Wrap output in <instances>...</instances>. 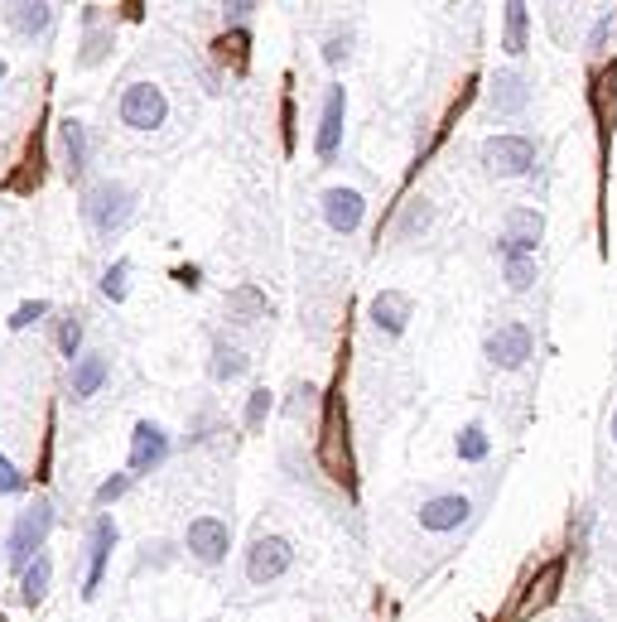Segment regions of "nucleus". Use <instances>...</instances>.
I'll return each instance as SVG.
<instances>
[{
  "label": "nucleus",
  "instance_id": "nucleus-19",
  "mask_svg": "<svg viewBox=\"0 0 617 622\" xmlns=\"http://www.w3.org/2000/svg\"><path fill=\"white\" fill-rule=\"evenodd\" d=\"M246 367H252V357L236 348V342L213 338V352H208V377H213L217 387H232V381H242Z\"/></svg>",
  "mask_w": 617,
  "mask_h": 622
},
{
  "label": "nucleus",
  "instance_id": "nucleus-26",
  "mask_svg": "<svg viewBox=\"0 0 617 622\" xmlns=\"http://www.w3.org/2000/svg\"><path fill=\"white\" fill-rule=\"evenodd\" d=\"M130 256H116L107 271H102V281H97V289H102V299H111V304H121L126 295H130Z\"/></svg>",
  "mask_w": 617,
  "mask_h": 622
},
{
  "label": "nucleus",
  "instance_id": "nucleus-25",
  "mask_svg": "<svg viewBox=\"0 0 617 622\" xmlns=\"http://www.w3.org/2000/svg\"><path fill=\"white\" fill-rule=\"evenodd\" d=\"M454 454H458V463H482L492 454V440H488V430L472 420V425H464L458 430V440H454Z\"/></svg>",
  "mask_w": 617,
  "mask_h": 622
},
{
  "label": "nucleus",
  "instance_id": "nucleus-27",
  "mask_svg": "<svg viewBox=\"0 0 617 622\" xmlns=\"http://www.w3.org/2000/svg\"><path fill=\"white\" fill-rule=\"evenodd\" d=\"M54 342H58V352H63V357H68V362H73V357H77V352H83V314H77V309H68V314H58V328H54Z\"/></svg>",
  "mask_w": 617,
  "mask_h": 622
},
{
  "label": "nucleus",
  "instance_id": "nucleus-35",
  "mask_svg": "<svg viewBox=\"0 0 617 622\" xmlns=\"http://www.w3.org/2000/svg\"><path fill=\"white\" fill-rule=\"evenodd\" d=\"M49 314H54V304H49V299H24V304H20L15 314H10L6 324L20 334V328H30V324H39V319H49Z\"/></svg>",
  "mask_w": 617,
  "mask_h": 622
},
{
  "label": "nucleus",
  "instance_id": "nucleus-17",
  "mask_svg": "<svg viewBox=\"0 0 617 622\" xmlns=\"http://www.w3.org/2000/svg\"><path fill=\"white\" fill-rule=\"evenodd\" d=\"M372 328L376 334H386V338H401L405 328H411V314H415V299L411 295H401V289H382V295L372 299Z\"/></svg>",
  "mask_w": 617,
  "mask_h": 622
},
{
  "label": "nucleus",
  "instance_id": "nucleus-13",
  "mask_svg": "<svg viewBox=\"0 0 617 622\" xmlns=\"http://www.w3.org/2000/svg\"><path fill=\"white\" fill-rule=\"evenodd\" d=\"M545 236V218L535 213V208H511L507 213V232L497 236V251L507 256H535V246H541Z\"/></svg>",
  "mask_w": 617,
  "mask_h": 622
},
{
  "label": "nucleus",
  "instance_id": "nucleus-15",
  "mask_svg": "<svg viewBox=\"0 0 617 622\" xmlns=\"http://www.w3.org/2000/svg\"><path fill=\"white\" fill-rule=\"evenodd\" d=\"M58 165H63V175H68L73 183H83L87 165H92V136H87V126L77 122V116H63L58 122Z\"/></svg>",
  "mask_w": 617,
  "mask_h": 622
},
{
  "label": "nucleus",
  "instance_id": "nucleus-21",
  "mask_svg": "<svg viewBox=\"0 0 617 622\" xmlns=\"http://www.w3.org/2000/svg\"><path fill=\"white\" fill-rule=\"evenodd\" d=\"M507 15H502V49L511 59H521L526 54V30H531V15H526V6L521 0H511V6H502Z\"/></svg>",
  "mask_w": 617,
  "mask_h": 622
},
{
  "label": "nucleus",
  "instance_id": "nucleus-36",
  "mask_svg": "<svg viewBox=\"0 0 617 622\" xmlns=\"http://www.w3.org/2000/svg\"><path fill=\"white\" fill-rule=\"evenodd\" d=\"M256 10H260L256 0H227V6H222V24H227V30H246Z\"/></svg>",
  "mask_w": 617,
  "mask_h": 622
},
{
  "label": "nucleus",
  "instance_id": "nucleus-18",
  "mask_svg": "<svg viewBox=\"0 0 617 622\" xmlns=\"http://www.w3.org/2000/svg\"><path fill=\"white\" fill-rule=\"evenodd\" d=\"M488 102H492L497 116H521V112H526V102H531V83L517 68H502V73L492 77Z\"/></svg>",
  "mask_w": 617,
  "mask_h": 622
},
{
  "label": "nucleus",
  "instance_id": "nucleus-29",
  "mask_svg": "<svg viewBox=\"0 0 617 622\" xmlns=\"http://www.w3.org/2000/svg\"><path fill=\"white\" fill-rule=\"evenodd\" d=\"M217 63H232V68H246V49H252V34L246 30H227L217 39Z\"/></svg>",
  "mask_w": 617,
  "mask_h": 622
},
{
  "label": "nucleus",
  "instance_id": "nucleus-41",
  "mask_svg": "<svg viewBox=\"0 0 617 622\" xmlns=\"http://www.w3.org/2000/svg\"><path fill=\"white\" fill-rule=\"evenodd\" d=\"M608 430H613V444H617V410H613V425Z\"/></svg>",
  "mask_w": 617,
  "mask_h": 622
},
{
  "label": "nucleus",
  "instance_id": "nucleus-24",
  "mask_svg": "<svg viewBox=\"0 0 617 622\" xmlns=\"http://www.w3.org/2000/svg\"><path fill=\"white\" fill-rule=\"evenodd\" d=\"M111 44H116V34L111 30H102V24H92V30L83 34V49H77V68H102V63L111 59Z\"/></svg>",
  "mask_w": 617,
  "mask_h": 622
},
{
  "label": "nucleus",
  "instance_id": "nucleus-11",
  "mask_svg": "<svg viewBox=\"0 0 617 622\" xmlns=\"http://www.w3.org/2000/svg\"><path fill=\"white\" fill-rule=\"evenodd\" d=\"M343 126H348V92H343V83H333L323 92L319 130H313V155H319L323 165H333L338 150H343Z\"/></svg>",
  "mask_w": 617,
  "mask_h": 622
},
{
  "label": "nucleus",
  "instance_id": "nucleus-33",
  "mask_svg": "<svg viewBox=\"0 0 617 622\" xmlns=\"http://www.w3.org/2000/svg\"><path fill=\"white\" fill-rule=\"evenodd\" d=\"M20 493H30V473H20L6 449H0V497H20Z\"/></svg>",
  "mask_w": 617,
  "mask_h": 622
},
{
  "label": "nucleus",
  "instance_id": "nucleus-32",
  "mask_svg": "<svg viewBox=\"0 0 617 622\" xmlns=\"http://www.w3.org/2000/svg\"><path fill=\"white\" fill-rule=\"evenodd\" d=\"M130 483H136L130 473H111V478H102V483H97V493H92V507L107 512L111 502H121V497L130 493Z\"/></svg>",
  "mask_w": 617,
  "mask_h": 622
},
{
  "label": "nucleus",
  "instance_id": "nucleus-9",
  "mask_svg": "<svg viewBox=\"0 0 617 622\" xmlns=\"http://www.w3.org/2000/svg\"><path fill=\"white\" fill-rule=\"evenodd\" d=\"M468 516H472V497L468 493H429V497H419V507H415L419 531H429V536L458 531Z\"/></svg>",
  "mask_w": 617,
  "mask_h": 622
},
{
  "label": "nucleus",
  "instance_id": "nucleus-30",
  "mask_svg": "<svg viewBox=\"0 0 617 622\" xmlns=\"http://www.w3.org/2000/svg\"><path fill=\"white\" fill-rule=\"evenodd\" d=\"M502 275H507V289L526 295V289L535 285V256H507L502 261Z\"/></svg>",
  "mask_w": 617,
  "mask_h": 622
},
{
  "label": "nucleus",
  "instance_id": "nucleus-20",
  "mask_svg": "<svg viewBox=\"0 0 617 622\" xmlns=\"http://www.w3.org/2000/svg\"><path fill=\"white\" fill-rule=\"evenodd\" d=\"M49 584H54V555L39 550L34 560L20 569V603L24 608H39V603L49 599Z\"/></svg>",
  "mask_w": 617,
  "mask_h": 622
},
{
  "label": "nucleus",
  "instance_id": "nucleus-14",
  "mask_svg": "<svg viewBox=\"0 0 617 622\" xmlns=\"http://www.w3.org/2000/svg\"><path fill=\"white\" fill-rule=\"evenodd\" d=\"M362 218H366V198H362V189H348V183H338V189H328V193H323V222H328V232L352 236V232L362 228Z\"/></svg>",
  "mask_w": 617,
  "mask_h": 622
},
{
  "label": "nucleus",
  "instance_id": "nucleus-42",
  "mask_svg": "<svg viewBox=\"0 0 617 622\" xmlns=\"http://www.w3.org/2000/svg\"><path fill=\"white\" fill-rule=\"evenodd\" d=\"M6 73H10V68H6V59H0V83H6Z\"/></svg>",
  "mask_w": 617,
  "mask_h": 622
},
{
  "label": "nucleus",
  "instance_id": "nucleus-5",
  "mask_svg": "<svg viewBox=\"0 0 617 622\" xmlns=\"http://www.w3.org/2000/svg\"><path fill=\"white\" fill-rule=\"evenodd\" d=\"M290 569H295V546L280 531H256L252 536V546H246V579H252L256 589L285 579Z\"/></svg>",
  "mask_w": 617,
  "mask_h": 622
},
{
  "label": "nucleus",
  "instance_id": "nucleus-39",
  "mask_svg": "<svg viewBox=\"0 0 617 622\" xmlns=\"http://www.w3.org/2000/svg\"><path fill=\"white\" fill-rule=\"evenodd\" d=\"M313 396H319V391H313V387H295V401H290V415H299V410H309V405H313Z\"/></svg>",
  "mask_w": 617,
  "mask_h": 622
},
{
  "label": "nucleus",
  "instance_id": "nucleus-8",
  "mask_svg": "<svg viewBox=\"0 0 617 622\" xmlns=\"http://www.w3.org/2000/svg\"><path fill=\"white\" fill-rule=\"evenodd\" d=\"M531 352H535L531 324H497L492 334L482 338V357H488L492 367H502V372H517V367H526Z\"/></svg>",
  "mask_w": 617,
  "mask_h": 622
},
{
  "label": "nucleus",
  "instance_id": "nucleus-4",
  "mask_svg": "<svg viewBox=\"0 0 617 622\" xmlns=\"http://www.w3.org/2000/svg\"><path fill=\"white\" fill-rule=\"evenodd\" d=\"M478 165L488 169L492 179H521V175H531V165H535V140L521 136V130L488 136L478 145Z\"/></svg>",
  "mask_w": 617,
  "mask_h": 622
},
{
  "label": "nucleus",
  "instance_id": "nucleus-22",
  "mask_svg": "<svg viewBox=\"0 0 617 622\" xmlns=\"http://www.w3.org/2000/svg\"><path fill=\"white\" fill-rule=\"evenodd\" d=\"M564 579V560H550L541 565V574L531 579V589H526V599H521V613H535V608H545L550 599H555V584Z\"/></svg>",
  "mask_w": 617,
  "mask_h": 622
},
{
  "label": "nucleus",
  "instance_id": "nucleus-1",
  "mask_svg": "<svg viewBox=\"0 0 617 622\" xmlns=\"http://www.w3.org/2000/svg\"><path fill=\"white\" fill-rule=\"evenodd\" d=\"M77 213H83L87 232L97 236V242H111V236L136 218V189H126L121 179H97V183H87L83 189Z\"/></svg>",
  "mask_w": 617,
  "mask_h": 622
},
{
  "label": "nucleus",
  "instance_id": "nucleus-3",
  "mask_svg": "<svg viewBox=\"0 0 617 622\" xmlns=\"http://www.w3.org/2000/svg\"><path fill=\"white\" fill-rule=\"evenodd\" d=\"M116 122L136 136H150L169 122V97L160 83H126L121 97H116Z\"/></svg>",
  "mask_w": 617,
  "mask_h": 622
},
{
  "label": "nucleus",
  "instance_id": "nucleus-23",
  "mask_svg": "<svg viewBox=\"0 0 617 622\" xmlns=\"http://www.w3.org/2000/svg\"><path fill=\"white\" fill-rule=\"evenodd\" d=\"M227 309L236 314L242 324H256V319H270V299L260 295L256 285H236L232 295H227Z\"/></svg>",
  "mask_w": 617,
  "mask_h": 622
},
{
  "label": "nucleus",
  "instance_id": "nucleus-38",
  "mask_svg": "<svg viewBox=\"0 0 617 622\" xmlns=\"http://www.w3.org/2000/svg\"><path fill=\"white\" fill-rule=\"evenodd\" d=\"M174 281H179L183 289H203V271H199V266H174Z\"/></svg>",
  "mask_w": 617,
  "mask_h": 622
},
{
  "label": "nucleus",
  "instance_id": "nucleus-12",
  "mask_svg": "<svg viewBox=\"0 0 617 622\" xmlns=\"http://www.w3.org/2000/svg\"><path fill=\"white\" fill-rule=\"evenodd\" d=\"M0 20H6V30L24 39V44H39V39L54 34L58 24V6H49V0H15V6H0Z\"/></svg>",
  "mask_w": 617,
  "mask_h": 622
},
{
  "label": "nucleus",
  "instance_id": "nucleus-2",
  "mask_svg": "<svg viewBox=\"0 0 617 622\" xmlns=\"http://www.w3.org/2000/svg\"><path fill=\"white\" fill-rule=\"evenodd\" d=\"M54 521H58V512H54V502L49 497H34V502H24V507L15 512V521H10V536H6V565L20 569L34 560L39 550L49 546V536H54Z\"/></svg>",
  "mask_w": 617,
  "mask_h": 622
},
{
  "label": "nucleus",
  "instance_id": "nucleus-16",
  "mask_svg": "<svg viewBox=\"0 0 617 622\" xmlns=\"http://www.w3.org/2000/svg\"><path fill=\"white\" fill-rule=\"evenodd\" d=\"M107 377H111V352H102V348L77 352L68 367V396L73 401H92V396L107 387Z\"/></svg>",
  "mask_w": 617,
  "mask_h": 622
},
{
  "label": "nucleus",
  "instance_id": "nucleus-37",
  "mask_svg": "<svg viewBox=\"0 0 617 622\" xmlns=\"http://www.w3.org/2000/svg\"><path fill=\"white\" fill-rule=\"evenodd\" d=\"M613 24H617V15H598L594 34H588V49H594V54H603V49H608V34H613Z\"/></svg>",
  "mask_w": 617,
  "mask_h": 622
},
{
  "label": "nucleus",
  "instance_id": "nucleus-40",
  "mask_svg": "<svg viewBox=\"0 0 617 622\" xmlns=\"http://www.w3.org/2000/svg\"><path fill=\"white\" fill-rule=\"evenodd\" d=\"M564 622H603V618H598V613H570Z\"/></svg>",
  "mask_w": 617,
  "mask_h": 622
},
{
  "label": "nucleus",
  "instance_id": "nucleus-34",
  "mask_svg": "<svg viewBox=\"0 0 617 622\" xmlns=\"http://www.w3.org/2000/svg\"><path fill=\"white\" fill-rule=\"evenodd\" d=\"M348 59H352V30H333L323 39V63L328 68H343Z\"/></svg>",
  "mask_w": 617,
  "mask_h": 622
},
{
  "label": "nucleus",
  "instance_id": "nucleus-28",
  "mask_svg": "<svg viewBox=\"0 0 617 622\" xmlns=\"http://www.w3.org/2000/svg\"><path fill=\"white\" fill-rule=\"evenodd\" d=\"M275 415V391H266V387H256L252 396H246V410H242V425L252 430V434H260L266 430V420Z\"/></svg>",
  "mask_w": 617,
  "mask_h": 622
},
{
  "label": "nucleus",
  "instance_id": "nucleus-31",
  "mask_svg": "<svg viewBox=\"0 0 617 622\" xmlns=\"http://www.w3.org/2000/svg\"><path fill=\"white\" fill-rule=\"evenodd\" d=\"M429 218H435V208H429L425 198H411V203H405V213H401V222H396V236L425 232V228H429Z\"/></svg>",
  "mask_w": 617,
  "mask_h": 622
},
{
  "label": "nucleus",
  "instance_id": "nucleus-6",
  "mask_svg": "<svg viewBox=\"0 0 617 622\" xmlns=\"http://www.w3.org/2000/svg\"><path fill=\"white\" fill-rule=\"evenodd\" d=\"M169 454H174L169 430L155 425V420H136V430H130V458H126L130 478H150V473H160L169 463Z\"/></svg>",
  "mask_w": 617,
  "mask_h": 622
},
{
  "label": "nucleus",
  "instance_id": "nucleus-10",
  "mask_svg": "<svg viewBox=\"0 0 617 622\" xmlns=\"http://www.w3.org/2000/svg\"><path fill=\"white\" fill-rule=\"evenodd\" d=\"M183 550H189L199 565L213 569V565L227 560V550H232V526L222 521V516H193L189 531H183Z\"/></svg>",
  "mask_w": 617,
  "mask_h": 622
},
{
  "label": "nucleus",
  "instance_id": "nucleus-7",
  "mask_svg": "<svg viewBox=\"0 0 617 622\" xmlns=\"http://www.w3.org/2000/svg\"><path fill=\"white\" fill-rule=\"evenodd\" d=\"M116 536H121V531H116V521L107 512L92 516V526H87V565H83V599H97V593H102V579H107Z\"/></svg>",
  "mask_w": 617,
  "mask_h": 622
}]
</instances>
